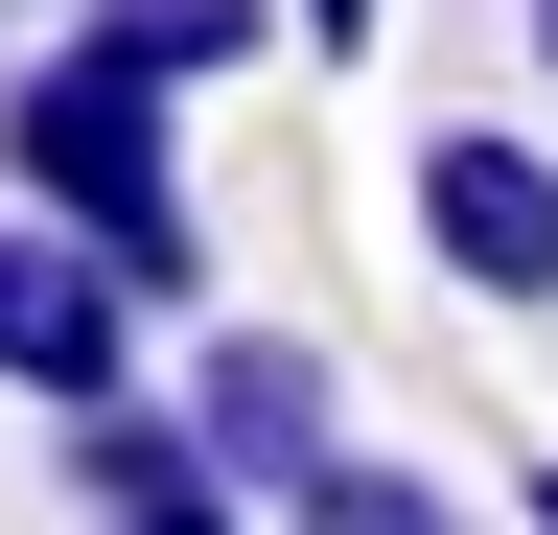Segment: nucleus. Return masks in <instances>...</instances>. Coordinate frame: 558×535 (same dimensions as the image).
Listing matches in <instances>:
<instances>
[{
    "mask_svg": "<svg viewBox=\"0 0 558 535\" xmlns=\"http://www.w3.org/2000/svg\"><path fill=\"white\" fill-rule=\"evenodd\" d=\"M0 186H24L47 233H94L117 280H140V326H209V186H186V94H163V71H117L94 24L0 71Z\"/></svg>",
    "mask_w": 558,
    "mask_h": 535,
    "instance_id": "f257e3e1",
    "label": "nucleus"
},
{
    "mask_svg": "<svg viewBox=\"0 0 558 535\" xmlns=\"http://www.w3.org/2000/svg\"><path fill=\"white\" fill-rule=\"evenodd\" d=\"M396 210H418V280H442V303L558 326V141H535V117H418Z\"/></svg>",
    "mask_w": 558,
    "mask_h": 535,
    "instance_id": "f03ea898",
    "label": "nucleus"
},
{
    "mask_svg": "<svg viewBox=\"0 0 558 535\" xmlns=\"http://www.w3.org/2000/svg\"><path fill=\"white\" fill-rule=\"evenodd\" d=\"M186 465H209V489H303V465H349V373H326V326H186Z\"/></svg>",
    "mask_w": 558,
    "mask_h": 535,
    "instance_id": "7ed1b4c3",
    "label": "nucleus"
},
{
    "mask_svg": "<svg viewBox=\"0 0 558 535\" xmlns=\"http://www.w3.org/2000/svg\"><path fill=\"white\" fill-rule=\"evenodd\" d=\"M0 396H47V420L70 396H163L140 373V280L94 233H47V210H0Z\"/></svg>",
    "mask_w": 558,
    "mask_h": 535,
    "instance_id": "20e7f679",
    "label": "nucleus"
},
{
    "mask_svg": "<svg viewBox=\"0 0 558 535\" xmlns=\"http://www.w3.org/2000/svg\"><path fill=\"white\" fill-rule=\"evenodd\" d=\"M70 24H94L117 71H163V94H233V71H279V47H303L279 0H70Z\"/></svg>",
    "mask_w": 558,
    "mask_h": 535,
    "instance_id": "39448f33",
    "label": "nucleus"
},
{
    "mask_svg": "<svg viewBox=\"0 0 558 535\" xmlns=\"http://www.w3.org/2000/svg\"><path fill=\"white\" fill-rule=\"evenodd\" d=\"M279 535H488V512L442 489V465H373V442H349V465H303V489H279Z\"/></svg>",
    "mask_w": 558,
    "mask_h": 535,
    "instance_id": "423d86ee",
    "label": "nucleus"
},
{
    "mask_svg": "<svg viewBox=\"0 0 558 535\" xmlns=\"http://www.w3.org/2000/svg\"><path fill=\"white\" fill-rule=\"evenodd\" d=\"M94 535H279V512H256V489H209V465H163V489H117Z\"/></svg>",
    "mask_w": 558,
    "mask_h": 535,
    "instance_id": "0eeeda50",
    "label": "nucleus"
},
{
    "mask_svg": "<svg viewBox=\"0 0 558 535\" xmlns=\"http://www.w3.org/2000/svg\"><path fill=\"white\" fill-rule=\"evenodd\" d=\"M279 24H303V71H349V47H373L396 0H279Z\"/></svg>",
    "mask_w": 558,
    "mask_h": 535,
    "instance_id": "6e6552de",
    "label": "nucleus"
},
{
    "mask_svg": "<svg viewBox=\"0 0 558 535\" xmlns=\"http://www.w3.org/2000/svg\"><path fill=\"white\" fill-rule=\"evenodd\" d=\"M512 47H535V94H558V0H512Z\"/></svg>",
    "mask_w": 558,
    "mask_h": 535,
    "instance_id": "1a4fd4ad",
    "label": "nucleus"
},
{
    "mask_svg": "<svg viewBox=\"0 0 558 535\" xmlns=\"http://www.w3.org/2000/svg\"><path fill=\"white\" fill-rule=\"evenodd\" d=\"M512 535H558V465H512Z\"/></svg>",
    "mask_w": 558,
    "mask_h": 535,
    "instance_id": "9d476101",
    "label": "nucleus"
},
{
    "mask_svg": "<svg viewBox=\"0 0 558 535\" xmlns=\"http://www.w3.org/2000/svg\"><path fill=\"white\" fill-rule=\"evenodd\" d=\"M0 24H70V0H0Z\"/></svg>",
    "mask_w": 558,
    "mask_h": 535,
    "instance_id": "9b49d317",
    "label": "nucleus"
}]
</instances>
